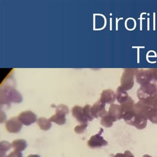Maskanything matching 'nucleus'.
Instances as JSON below:
<instances>
[{
  "label": "nucleus",
  "instance_id": "18",
  "mask_svg": "<svg viewBox=\"0 0 157 157\" xmlns=\"http://www.w3.org/2000/svg\"><path fill=\"white\" fill-rule=\"evenodd\" d=\"M115 121L108 114L103 117L101 120V124L106 127H111L114 122Z\"/></svg>",
  "mask_w": 157,
  "mask_h": 157
},
{
  "label": "nucleus",
  "instance_id": "5",
  "mask_svg": "<svg viewBox=\"0 0 157 157\" xmlns=\"http://www.w3.org/2000/svg\"><path fill=\"white\" fill-rule=\"evenodd\" d=\"M137 72L130 70H125L121 76V86L126 91L131 89L134 85V77Z\"/></svg>",
  "mask_w": 157,
  "mask_h": 157
},
{
  "label": "nucleus",
  "instance_id": "11",
  "mask_svg": "<svg viewBox=\"0 0 157 157\" xmlns=\"http://www.w3.org/2000/svg\"><path fill=\"white\" fill-rule=\"evenodd\" d=\"M108 115L115 121L122 118V112L120 105L117 104H111L110 105Z\"/></svg>",
  "mask_w": 157,
  "mask_h": 157
},
{
  "label": "nucleus",
  "instance_id": "21",
  "mask_svg": "<svg viewBox=\"0 0 157 157\" xmlns=\"http://www.w3.org/2000/svg\"><path fill=\"white\" fill-rule=\"evenodd\" d=\"M5 157H22V155L20 151L14 150Z\"/></svg>",
  "mask_w": 157,
  "mask_h": 157
},
{
  "label": "nucleus",
  "instance_id": "17",
  "mask_svg": "<svg viewBox=\"0 0 157 157\" xmlns=\"http://www.w3.org/2000/svg\"><path fill=\"white\" fill-rule=\"evenodd\" d=\"M11 144L7 141H1L0 143V157H4L6 152L11 148Z\"/></svg>",
  "mask_w": 157,
  "mask_h": 157
},
{
  "label": "nucleus",
  "instance_id": "29",
  "mask_svg": "<svg viewBox=\"0 0 157 157\" xmlns=\"http://www.w3.org/2000/svg\"><path fill=\"white\" fill-rule=\"evenodd\" d=\"M27 157H40V156L37 155H32L31 154L28 155Z\"/></svg>",
  "mask_w": 157,
  "mask_h": 157
},
{
  "label": "nucleus",
  "instance_id": "22",
  "mask_svg": "<svg viewBox=\"0 0 157 157\" xmlns=\"http://www.w3.org/2000/svg\"><path fill=\"white\" fill-rule=\"evenodd\" d=\"M153 52L154 53H156V52L155 51H154V50H150V51H148L147 52V54H146V59H147V60L148 62H149L152 63H155V62H156V61H153V62H151V61H150L148 59V57H157V56H155V55H154V56H151V55L148 56V54H149V53L150 52Z\"/></svg>",
  "mask_w": 157,
  "mask_h": 157
},
{
  "label": "nucleus",
  "instance_id": "31",
  "mask_svg": "<svg viewBox=\"0 0 157 157\" xmlns=\"http://www.w3.org/2000/svg\"><path fill=\"white\" fill-rule=\"evenodd\" d=\"M143 157H152V156L148 155H143Z\"/></svg>",
  "mask_w": 157,
  "mask_h": 157
},
{
  "label": "nucleus",
  "instance_id": "23",
  "mask_svg": "<svg viewBox=\"0 0 157 157\" xmlns=\"http://www.w3.org/2000/svg\"><path fill=\"white\" fill-rule=\"evenodd\" d=\"M124 154L125 157H134L131 152L128 150L125 151Z\"/></svg>",
  "mask_w": 157,
  "mask_h": 157
},
{
  "label": "nucleus",
  "instance_id": "25",
  "mask_svg": "<svg viewBox=\"0 0 157 157\" xmlns=\"http://www.w3.org/2000/svg\"><path fill=\"white\" fill-rule=\"evenodd\" d=\"M145 17L139 18L138 19H140V30H142V19H145Z\"/></svg>",
  "mask_w": 157,
  "mask_h": 157
},
{
  "label": "nucleus",
  "instance_id": "32",
  "mask_svg": "<svg viewBox=\"0 0 157 157\" xmlns=\"http://www.w3.org/2000/svg\"><path fill=\"white\" fill-rule=\"evenodd\" d=\"M144 14H146V12H142V13H141L140 14V18H142V15Z\"/></svg>",
  "mask_w": 157,
  "mask_h": 157
},
{
  "label": "nucleus",
  "instance_id": "14",
  "mask_svg": "<svg viewBox=\"0 0 157 157\" xmlns=\"http://www.w3.org/2000/svg\"><path fill=\"white\" fill-rule=\"evenodd\" d=\"M11 145L14 150L20 152L25 149L27 144L25 140L19 139L13 140L12 143Z\"/></svg>",
  "mask_w": 157,
  "mask_h": 157
},
{
  "label": "nucleus",
  "instance_id": "4",
  "mask_svg": "<svg viewBox=\"0 0 157 157\" xmlns=\"http://www.w3.org/2000/svg\"><path fill=\"white\" fill-rule=\"evenodd\" d=\"M68 108L66 105L60 104L56 107V113L50 118L51 122L62 125L64 124L66 121L65 115L69 113Z\"/></svg>",
  "mask_w": 157,
  "mask_h": 157
},
{
  "label": "nucleus",
  "instance_id": "3",
  "mask_svg": "<svg viewBox=\"0 0 157 157\" xmlns=\"http://www.w3.org/2000/svg\"><path fill=\"white\" fill-rule=\"evenodd\" d=\"M135 109L140 113L151 122L157 124V110L139 101L134 105Z\"/></svg>",
  "mask_w": 157,
  "mask_h": 157
},
{
  "label": "nucleus",
  "instance_id": "8",
  "mask_svg": "<svg viewBox=\"0 0 157 157\" xmlns=\"http://www.w3.org/2000/svg\"><path fill=\"white\" fill-rule=\"evenodd\" d=\"M22 124L28 126L36 121V116L30 110H27L20 113L18 117Z\"/></svg>",
  "mask_w": 157,
  "mask_h": 157
},
{
  "label": "nucleus",
  "instance_id": "1",
  "mask_svg": "<svg viewBox=\"0 0 157 157\" xmlns=\"http://www.w3.org/2000/svg\"><path fill=\"white\" fill-rule=\"evenodd\" d=\"M139 101L157 110V88L149 83L141 85L137 92Z\"/></svg>",
  "mask_w": 157,
  "mask_h": 157
},
{
  "label": "nucleus",
  "instance_id": "19",
  "mask_svg": "<svg viewBox=\"0 0 157 157\" xmlns=\"http://www.w3.org/2000/svg\"><path fill=\"white\" fill-rule=\"evenodd\" d=\"M91 107L90 105H86L83 108L84 114L88 121H92L94 118L91 113Z\"/></svg>",
  "mask_w": 157,
  "mask_h": 157
},
{
  "label": "nucleus",
  "instance_id": "7",
  "mask_svg": "<svg viewBox=\"0 0 157 157\" xmlns=\"http://www.w3.org/2000/svg\"><path fill=\"white\" fill-rule=\"evenodd\" d=\"M22 124L18 117H13L6 121L5 127L7 130L9 132L17 133L21 129Z\"/></svg>",
  "mask_w": 157,
  "mask_h": 157
},
{
  "label": "nucleus",
  "instance_id": "27",
  "mask_svg": "<svg viewBox=\"0 0 157 157\" xmlns=\"http://www.w3.org/2000/svg\"><path fill=\"white\" fill-rule=\"evenodd\" d=\"M140 59V49L138 48L137 49V63L139 62Z\"/></svg>",
  "mask_w": 157,
  "mask_h": 157
},
{
  "label": "nucleus",
  "instance_id": "13",
  "mask_svg": "<svg viewBox=\"0 0 157 157\" xmlns=\"http://www.w3.org/2000/svg\"><path fill=\"white\" fill-rule=\"evenodd\" d=\"M116 97L117 101L121 104L127 101L130 97L126 91L123 89L121 86L117 88Z\"/></svg>",
  "mask_w": 157,
  "mask_h": 157
},
{
  "label": "nucleus",
  "instance_id": "15",
  "mask_svg": "<svg viewBox=\"0 0 157 157\" xmlns=\"http://www.w3.org/2000/svg\"><path fill=\"white\" fill-rule=\"evenodd\" d=\"M37 123L40 128L44 131L48 130L51 127V121L49 119L44 117H40L37 120Z\"/></svg>",
  "mask_w": 157,
  "mask_h": 157
},
{
  "label": "nucleus",
  "instance_id": "16",
  "mask_svg": "<svg viewBox=\"0 0 157 157\" xmlns=\"http://www.w3.org/2000/svg\"><path fill=\"white\" fill-rule=\"evenodd\" d=\"M147 81V83H151L157 88V71H148Z\"/></svg>",
  "mask_w": 157,
  "mask_h": 157
},
{
  "label": "nucleus",
  "instance_id": "20",
  "mask_svg": "<svg viewBox=\"0 0 157 157\" xmlns=\"http://www.w3.org/2000/svg\"><path fill=\"white\" fill-rule=\"evenodd\" d=\"M87 126V123L80 124V125L77 126L74 129L75 131L77 133L83 132Z\"/></svg>",
  "mask_w": 157,
  "mask_h": 157
},
{
  "label": "nucleus",
  "instance_id": "30",
  "mask_svg": "<svg viewBox=\"0 0 157 157\" xmlns=\"http://www.w3.org/2000/svg\"><path fill=\"white\" fill-rule=\"evenodd\" d=\"M132 48H145V46H132Z\"/></svg>",
  "mask_w": 157,
  "mask_h": 157
},
{
  "label": "nucleus",
  "instance_id": "9",
  "mask_svg": "<svg viewBox=\"0 0 157 157\" xmlns=\"http://www.w3.org/2000/svg\"><path fill=\"white\" fill-rule=\"evenodd\" d=\"M71 112L72 116L80 124L87 123L88 120L85 117L83 109L81 106L77 105L75 106L72 109Z\"/></svg>",
  "mask_w": 157,
  "mask_h": 157
},
{
  "label": "nucleus",
  "instance_id": "33",
  "mask_svg": "<svg viewBox=\"0 0 157 157\" xmlns=\"http://www.w3.org/2000/svg\"><path fill=\"white\" fill-rule=\"evenodd\" d=\"M147 14L148 15H149L150 14H149V13H147Z\"/></svg>",
  "mask_w": 157,
  "mask_h": 157
},
{
  "label": "nucleus",
  "instance_id": "24",
  "mask_svg": "<svg viewBox=\"0 0 157 157\" xmlns=\"http://www.w3.org/2000/svg\"><path fill=\"white\" fill-rule=\"evenodd\" d=\"M155 13H153V30H155Z\"/></svg>",
  "mask_w": 157,
  "mask_h": 157
},
{
  "label": "nucleus",
  "instance_id": "26",
  "mask_svg": "<svg viewBox=\"0 0 157 157\" xmlns=\"http://www.w3.org/2000/svg\"><path fill=\"white\" fill-rule=\"evenodd\" d=\"M114 157H125V156L124 154L118 153L115 155Z\"/></svg>",
  "mask_w": 157,
  "mask_h": 157
},
{
  "label": "nucleus",
  "instance_id": "10",
  "mask_svg": "<svg viewBox=\"0 0 157 157\" xmlns=\"http://www.w3.org/2000/svg\"><path fill=\"white\" fill-rule=\"evenodd\" d=\"M116 98L114 92L111 89H106L102 91L99 99L105 104H111L115 101Z\"/></svg>",
  "mask_w": 157,
  "mask_h": 157
},
{
  "label": "nucleus",
  "instance_id": "28",
  "mask_svg": "<svg viewBox=\"0 0 157 157\" xmlns=\"http://www.w3.org/2000/svg\"><path fill=\"white\" fill-rule=\"evenodd\" d=\"M149 19H150L148 17L147 18V30H149V29H150Z\"/></svg>",
  "mask_w": 157,
  "mask_h": 157
},
{
  "label": "nucleus",
  "instance_id": "2",
  "mask_svg": "<svg viewBox=\"0 0 157 157\" xmlns=\"http://www.w3.org/2000/svg\"><path fill=\"white\" fill-rule=\"evenodd\" d=\"M22 101L21 95L14 87L6 85L3 86L1 90V104L8 105L11 102L19 103Z\"/></svg>",
  "mask_w": 157,
  "mask_h": 157
},
{
  "label": "nucleus",
  "instance_id": "12",
  "mask_svg": "<svg viewBox=\"0 0 157 157\" xmlns=\"http://www.w3.org/2000/svg\"><path fill=\"white\" fill-rule=\"evenodd\" d=\"M88 144L91 147H98L106 145L107 142L99 135L96 134L91 137Z\"/></svg>",
  "mask_w": 157,
  "mask_h": 157
},
{
  "label": "nucleus",
  "instance_id": "6",
  "mask_svg": "<svg viewBox=\"0 0 157 157\" xmlns=\"http://www.w3.org/2000/svg\"><path fill=\"white\" fill-rule=\"evenodd\" d=\"M105 105L99 99L91 106V112L94 118H102L108 114V112L105 110Z\"/></svg>",
  "mask_w": 157,
  "mask_h": 157
}]
</instances>
